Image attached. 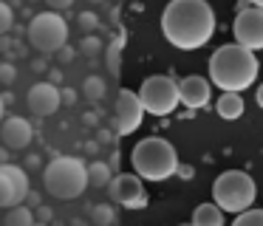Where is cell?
Instances as JSON below:
<instances>
[{
    "instance_id": "38",
    "label": "cell",
    "mask_w": 263,
    "mask_h": 226,
    "mask_svg": "<svg viewBox=\"0 0 263 226\" xmlns=\"http://www.w3.org/2000/svg\"><path fill=\"white\" fill-rule=\"evenodd\" d=\"M181 226H193V223H181Z\"/></svg>"
},
{
    "instance_id": "11",
    "label": "cell",
    "mask_w": 263,
    "mask_h": 226,
    "mask_svg": "<svg viewBox=\"0 0 263 226\" xmlns=\"http://www.w3.org/2000/svg\"><path fill=\"white\" fill-rule=\"evenodd\" d=\"M144 119V107L139 102V96L133 90L122 88L119 96H116V107H114V124H116V133L119 136H127L133 130H139Z\"/></svg>"
},
{
    "instance_id": "36",
    "label": "cell",
    "mask_w": 263,
    "mask_h": 226,
    "mask_svg": "<svg viewBox=\"0 0 263 226\" xmlns=\"http://www.w3.org/2000/svg\"><path fill=\"white\" fill-rule=\"evenodd\" d=\"M31 226H48V223H43V220H34V223H31Z\"/></svg>"
},
{
    "instance_id": "3",
    "label": "cell",
    "mask_w": 263,
    "mask_h": 226,
    "mask_svg": "<svg viewBox=\"0 0 263 226\" xmlns=\"http://www.w3.org/2000/svg\"><path fill=\"white\" fill-rule=\"evenodd\" d=\"M130 164H133V173L139 178L167 181L178 170V156H176V147L167 139L147 136V139L136 141V147L130 150Z\"/></svg>"
},
{
    "instance_id": "7",
    "label": "cell",
    "mask_w": 263,
    "mask_h": 226,
    "mask_svg": "<svg viewBox=\"0 0 263 226\" xmlns=\"http://www.w3.org/2000/svg\"><path fill=\"white\" fill-rule=\"evenodd\" d=\"M68 40V23L60 17V11H40L29 23V43L40 54H54Z\"/></svg>"
},
{
    "instance_id": "18",
    "label": "cell",
    "mask_w": 263,
    "mask_h": 226,
    "mask_svg": "<svg viewBox=\"0 0 263 226\" xmlns=\"http://www.w3.org/2000/svg\"><path fill=\"white\" fill-rule=\"evenodd\" d=\"M110 167H108V161H93V164H88V184L91 186H108L110 184Z\"/></svg>"
},
{
    "instance_id": "15",
    "label": "cell",
    "mask_w": 263,
    "mask_h": 226,
    "mask_svg": "<svg viewBox=\"0 0 263 226\" xmlns=\"http://www.w3.org/2000/svg\"><path fill=\"white\" fill-rule=\"evenodd\" d=\"M215 113L221 119H227V122L240 119V113H243V96L232 93V90H223L221 99H218V105H215Z\"/></svg>"
},
{
    "instance_id": "21",
    "label": "cell",
    "mask_w": 263,
    "mask_h": 226,
    "mask_svg": "<svg viewBox=\"0 0 263 226\" xmlns=\"http://www.w3.org/2000/svg\"><path fill=\"white\" fill-rule=\"evenodd\" d=\"M232 226H263V209H243L238 212V218L232 220Z\"/></svg>"
},
{
    "instance_id": "6",
    "label": "cell",
    "mask_w": 263,
    "mask_h": 226,
    "mask_svg": "<svg viewBox=\"0 0 263 226\" xmlns=\"http://www.w3.org/2000/svg\"><path fill=\"white\" fill-rule=\"evenodd\" d=\"M139 102H142L144 113H153V116H170L178 105V82H173L164 73H156L147 77L139 88Z\"/></svg>"
},
{
    "instance_id": "33",
    "label": "cell",
    "mask_w": 263,
    "mask_h": 226,
    "mask_svg": "<svg viewBox=\"0 0 263 226\" xmlns=\"http://www.w3.org/2000/svg\"><path fill=\"white\" fill-rule=\"evenodd\" d=\"M257 105L263 107V85H260V88H257Z\"/></svg>"
},
{
    "instance_id": "25",
    "label": "cell",
    "mask_w": 263,
    "mask_h": 226,
    "mask_svg": "<svg viewBox=\"0 0 263 226\" xmlns=\"http://www.w3.org/2000/svg\"><path fill=\"white\" fill-rule=\"evenodd\" d=\"M77 23H80V28H82V31H85V34H91L93 28L99 26V17L93 14V11H82V14L77 17Z\"/></svg>"
},
{
    "instance_id": "4",
    "label": "cell",
    "mask_w": 263,
    "mask_h": 226,
    "mask_svg": "<svg viewBox=\"0 0 263 226\" xmlns=\"http://www.w3.org/2000/svg\"><path fill=\"white\" fill-rule=\"evenodd\" d=\"M43 186L60 201L80 198L88 186V164L77 156H57L43 170Z\"/></svg>"
},
{
    "instance_id": "22",
    "label": "cell",
    "mask_w": 263,
    "mask_h": 226,
    "mask_svg": "<svg viewBox=\"0 0 263 226\" xmlns=\"http://www.w3.org/2000/svg\"><path fill=\"white\" fill-rule=\"evenodd\" d=\"M119 65H122V45L110 43L108 45V71L114 73V77H119Z\"/></svg>"
},
{
    "instance_id": "12",
    "label": "cell",
    "mask_w": 263,
    "mask_h": 226,
    "mask_svg": "<svg viewBox=\"0 0 263 226\" xmlns=\"http://www.w3.org/2000/svg\"><path fill=\"white\" fill-rule=\"evenodd\" d=\"M26 105H29V110L34 113V116H54V113L60 110V88L54 82H37L31 85V90L26 93Z\"/></svg>"
},
{
    "instance_id": "17",
    "label": "cell",
    "mask_w": 263,
    "mask_h": 226,
    "mask_svg": "<svg viewBox=\"0 0 263 226\" xmlns=\"http://www.w3.org/2000/svg\"><path fill=\"white\" fill-rule=\"evenodd\" d=\"M31 223H34V209H31V206H26V203L9 206L6 226H31Z\"/></svg>"
},
{
    "instance_id": "9",
    "label": "cell",
    "mask_w": 263,
    "mask_h": 226,
    "mask_svg": "<svg viewBox=\"0 0 263 226\" xmlns=\"http://www.w3.org/2000/svg\"><path fill=\"white\" fill-rule=\"evenodd\" d=\"M232 31H235V43L238 45H243L249 51L263 48V9H257V6L240 9L238 17H235Z\"/></svg>"
},
{
    "instance_id": "37",
    "label": "cell",
    "mask_w": 263,
    "mask_h": 226,
    "mask_svg": "<svg viewBox=\"0 0 263 226\" xmlns=\"http://www.w3.org/2000/svg\"><path fill=\"white\" fill-rule=\"evenodd\" d=\"M88 3H105V0H88Z\"/></svg>"
},
{
    "instance_id": "20",
    "label": "cell",
    "mask_w": 263,
    "mask_h": 226,
    "mask_svg": "<svg viewBox=\"0 0 263 226\" xmlns=\"http://www.w3.org/2000/svg\"><path fill=\"white\" fill-rule=\"evenodd\" d=\"M91 223L93 226H114L116 223V212L110 203H97L91 206Z\"/></svg>"
},
{
    "instance_id": "34",
    "label": "cell",
    "mask_w": 263,
    "mask_h": 226,
    "mask_svg": "<svg viewBox=\"0 0 263 226\" xmlns=\"http://www.w3.org/2000/svg\"><path fill=\"white\" fill-rule=\"evenodd\" d=\"M249 3H255L257 9H263V0H249Z\"/></svg>"
},
{
    "instance_id": "13",
    "label": "cell",
    "mask_w": 263,
    "mask_h": 226,
    "mask_svg": "<svg viewBox=\"0 0 263 226\" xmlns=\"http://www.w3.org/2000/svg\"><path fill=\"white\" fill-rule=\"evenodd\" d=\"M34 139V127L23 116H6L0 122V141L6 150H26Z\"/></svg>"
},
{
    "instance_id": "5",
    "label": "cell",
    "mask_w": 263,
    "mask_h": 226,
    "mask_svg": "<svg viewBox=\"0 0 263 226\" xmlns=\"http://www.w3.org/2000/svg\"><path fill=\"white\" fill-rule=\"evenodd\" d=\"M255 195H257V186L252 181V175L243 173V170H227L212 184V201L223 212H235V215L243 212L255 203Z\"/></svg>"
},
{
    "instance_id": "30",
    "label": "cell",
    "mask_w": 263,
    "mask_h": 226,
    "mask_svg": "<svg viewBox=\"0 0 263 226\" xmlns=\"http://www.w3.org/2000/svg\"><path fill=\"white\" fill-rule=\"evenodd\" d=\"M57 54H60V60H63V62H68V60H74L77 51H74V48H65V45H63V48H60Z\"/></svg>"
},
{
    "instance_id": "10",
    "label": "cell",
    "mask_w": 263,
    "mask_h": 226,
    "mask_svg": "<svg viewBox=\"0 0 263 226\" xmlns=\"http://www.w3.org/2000/svg\"><path fill=\"white\" fill-rule=\"evenodd\" d=\"M108 192L116 203H122L125 209H144L147 206V192L142 186V178L136 173H122L116 178H110Z\"/></svg>"
},
{
    "instance_id": "27",
    "label": "cell",
    "mask_w": 263,
    "mask_h": 226,
    "mask_svg": "<svg viewBox=\"0 0 263 226\" xmlns=\"http://www.w3.org/2000/svg\"><path fill=\"white\" fill-rule=\"evenodd\" d=\"M60 102H63V105H74L77 102V93H74V88H60Z\"/></svg>"
},
{
    "instance_id": "16",
    "label": "cell",
    "mask_w": 263,
    "mask_h": 226,
    "mask_svg": "<svg viewBox=\"0 0 263 226\" xmlns=\"http://www.w3.org/2000/svg\"><path fill=\"white\" fill-rule=\"evenodd\" d=\"M193 226H223V209L218 203H198L193 212Z\"/></svg>"
},
{
    "instance_id": "28",
    "label": "cell",
    "mask_w": 263,
    "mask_h": 226,
    "mask_svg": "<svg viewBox=\"0 0 263 226\" xmlns=\"http://www.w3.org/2000/svg\"><path fill=\"white\" fill-rule=\"evenodd\" d=\"M34 220L48 223V220H51V209H48V206H34Z\"/></svg>"
},
{
    "instance_id": "24",
    "label": "cell",
    "mask_w": 263,
    "mask_h": 226,
    "mask_svg": "<svg viewBox=\"0 0 263 226\" xmlns=\"http://www.w3.org/2000/svg\"><path fill=\"white\" fill-rule=\"evenodd\" d=\"M12 23H14V11H12V6L0 0V34H6L9 28H12Z\"/></svg>"
},
{
    "instance_id": "8",
    "label": "cell",
    "mask_w": 263,
    "mask_h": 226,
    "mask_svg": "<svg viewBox=\"0 0 263 226\" xmlns=\"http://www.w3.org/2000/svg\"><path fill=\"white\" fill-rule=\"evenodd\" d=\"M29 195V175L17 164H0V209L17 206Z\"/></svg>"
},
{
    "instance_id": "2",
    "label": "cell",
    "mask_w": 263,
    "mask_h": 226,
    "mask_svg": "<svg viewBox=\"0 0 263 226\" xmlns=\"http://www.w3.org/2000/svg\"><path fill=\"white\" fill-rule=\"evenodd\" d=\"M257 71H260V65H257L255 51L243 48L238 43L221 45L210 56V79L221 90H232V93L246 90L257 79Z\"/></svg>"
},
{
    "instance_id": "31",
    "label": "cell",
    "mask_w": 263,
    "mask_h": 226,
    "mask_svg": "<svg viewBox=\"0 0 263 226\" xmlns=\"http://www.w3.org/2000/svg\"><path fill=\"white\" fill-rule=\"evenodd\" d=\"M9 161V150L6 147H0V164H6Z\"/></svg>"
},
{
    "instance_id": "35",
    "label": "cell",
    "mask_w": 263,
    "mask_h": 226,
    "mask_svg": "<svg viewBox=\"0 0 263 226\" xmlns=\"http://www.w3.org/2000/svg\"><path fill=\"white\" fill-rule=\"evenodd\" d=\"M0 119H3V96H0Z\"/></svg>"
},
{
    "instance_id": "29",
    "label": "cell",
    "mask_w": 263,
    "mask_h": 226,
    "mask_svg": "<svg viewBox=\"0 0 263 226\" xmlns=\"http://www.w3.org/2000/svg\"><path fill=\"white\" fill-rule=\"evenodd\" d=\"M46 3L51 6V11H63V9H71L74 0H46Z\"/></svg>"
},
{
    "instance_id": "1",
    "label": "cell",
    "mask_w": 263,
    "mask_h": 226,
    "mask_svg": "<svg viewBox=\"0 0 263 226\" xmlns=\"http://www.w3.org/2000/svg\"><path fill=\"white\" fill-rule=\"evenodd\" d=\"M161 34L173 48H201L215 34V11L206 0H170L161 14Z\"/></svg>"
},
{
    "instance_id": "14",
    "label": "cell",
    "mask_w": 263,
    "mask_h": 226,
    "mask_svg": "<svg viewBox=\"0 0 263 226\" xmlns=\"http://www.w3.org/2000/svg\"><path fill=\"white\" fill-rule=\"evenodd\" d=\"M210 90H212L210 82H206L204 77H198V73L184 77L181 82H178V102H184L190 110H198V107H206V102H210Z\"/></svg>"
},
{
    "instance_id": "23",
    "label": "cell",
    "mask_w": 263,
    "mask_h": 226,
    "mask_svg": "<svg viewBox=\"0 0 263 226\" xmlns=\"http://www.w3.org/2000/svg\"><path fill=\"white\" fill-rule=\"evenodd\" d=\"M80 51L82 54H99V51H102V40H99L97 34H85L82 43H80Z\"/></svg>"
},
{
    "instance_id": "26",
    "label": "cell",
    "mask_w": 263,
    "mask_h": 226,
    "mask_svg": "<svg viewBox=\"0 0 263 226\" xmlns=\"http://www.w3.org/2000/svg\"><path fill=\"white\" fill-rule=\"evenodd\" d=\"M14 77H17V71L12 62H0V85H12Z\"/></svg>"
},
{
    "instance_id": "19",
    "label": "cell",
    "mask_w": 263,
    "mask_h": 226,
    "mask_svg": "<svg viewBox=\"0 0 263 226\" xmlns=\"http://www.w3.org/2000/svg\"><path fill=\"white\" fill-rule=\"evenodd\" d=\"M105 79L102 77H85V82H82V93H85L88 102H102L105 99Z\"/></svg>"
},
{
    "instance_id": "32",
    "label": "cell",
    "mask_w": 263,
    "mask_h": 226,
    "mask_svg": "<svg viewBox=\"0 0 263 226\" xmlns=\"http://www.w3.org/2000/svg\"><path fill=\"white\" fill-rule=\"evenodd\" d=\"M99 141H110V133H108V130H99Z\"/></svg>"
}]
</instances>
